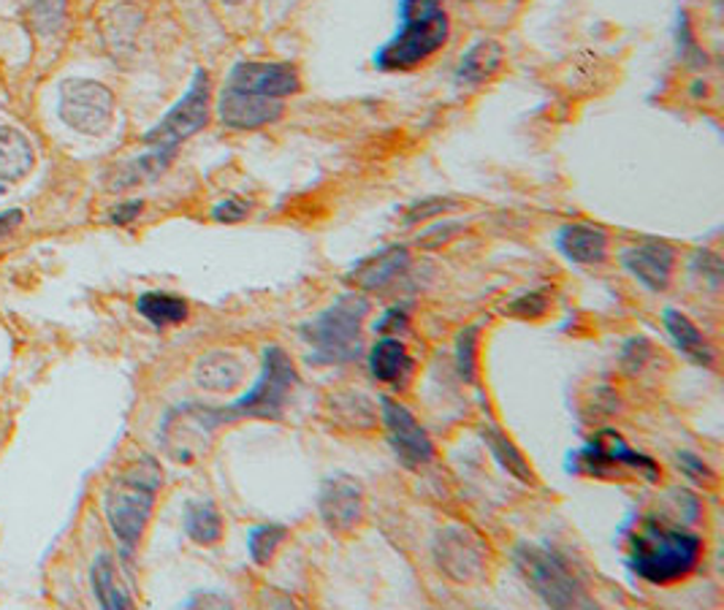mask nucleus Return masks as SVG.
<instances>
[{
  "label": "nucleus",
  "instance_id": "14",
  "mask_svg": "<svg viewBox=\"0 0 724 610\" xmlns=\"http://www.w3.org/2000/svg\"><path fill=\"white\" fill-rule=\"evenodd\" d=\"M285 115V101L263 98L233 87H220L218 119L229 130H255L274 125Z\"/></svg>",
  "mask_w": 724,
  "mask_h": 610
},
{
  "label": "nucleus",
  "instance_id": "26",
  "mask_svg": "<svg viewBox=\"0 0 724 610\" xmlns=\"http://www.w3.org/2000/svg\"><path fill=\"white\" fill-rule=\"evenodd\" d=\"M90 578H93V589L95 597L104 608L109 610H123V608H134V600L130 595H125L115 581V567H112V559L106 554H101L98 559L93 561V570H90Z\"/></svg>",
  "mask_w": 724,
  "mask_h": 610
},
{
  "label": "nucleus",
  "instance_id": "1",
  "mask_svg": "<svg viewBox=\"0 0 724 610\" xmlns=\"http://www.w3.org/2000/svg\"><path fill=\"white\" fill-rule=\"evenodd\" d=\"M298 372L291 356L280 345H269L261 358V375L244 397L225 407L179 404L169 410L160 427V442L177 462H193L209 448V440L220 427L239 421H277L283 418L285 402L296 388Z\"/></svg>",
  "mask_w": 724,
  "mask_h": 610
},
{
  "label": "nucleus",
  "instance_id": "15",
  "mask_svg": "<svg viewBox=\"0 0 724 610\" xmlns=\"http://www.w3.org/2000/svg\"><path fill=\"white\" fill-rule=\"evenodd\" d=\"M621 266L649 291H665L675 269V250L660 239H649L621 253Z\"/></svg>",
  "mask_w": 724,
  "mask_h": 610
},
{
  "label": "nucleus",
  "instance_id": "5",
  "mask_svg": "<svg viewBox=\"0 0 724 610\" xmlns=\"http://www.w3.org/2000/svg\"><path fill=\"white\" fill-rule=\"evenodd\" d=\"M369 302L358 293L334 298L323 313L298 326V337L309 348L313 364H350L361 353V323Z\"/></svg>",
  "mask_w": 724,
  "mask_h": 610
},
{
  "label": "nucleus",
  "instance_id": "13",
  "mask_svg": "<svg viewBox=\"0 0 724 610\" xmlns=\"http://www.w3.org/2000/svg\"><path fill=\"white\" fill-rule=\"evenodd\" d=\"M318 513L334 535H350L364 518V488L356 477L332 475L318 488Z\"/></svg>",
  "mask_w": 724,
  "mask_h": 610
},
{
  "label": "nucleus",
  "instance_id": "30",
  "mask_svg": "<svg viewBox=\"0 0 724 610\" xmlns=\"http://www.w3.org/2000/svg\"><path fill=\"white\" fill-rule=\"evenodd\" d=\"M548 307H550V298L546 291H529L524 293V296L513 298V302L505 307V313L522 320H537L548 313Z\"/></svg>",
  "mask_w": 724,
  "mask_h": 610
},
{
  "label": "nucleus",
  "instance_id": "11",
  "mask_svg": "<svg viewBox=\"0 0 724 610\" xmlns=\"http://www.w3.org/2000/svg\"><path fill=\"white\" fill-rule=\"evenodd\" d=\"M380 418L399 464L407 466V470H418V466L432 462V440H429L427 429L416 421V416L405 404H399L391 397H380Z\"/></svg>",
  "mask_w": 724,
  "mask_h": 610
},
{
  "label": "nucleus",
  "instance_id": "6",
  "mask_svg": "<svg viewBox=\"0 0 724 610\" xmlns=\"http://www.w3.org/2000/svg\"><path fill=\"white\" fill-rule=\"evenodd\" d=\"M513 561L522 578L546 602L548 608H584L589 606L584 586H580L576 570L556 548L537 546V543H522L513 551Z\"/></svg>",
  "mask_w": 724,
  "mask_h": 610
},
{
  "label": "nucleus",
  "instance_id": "17",
  "mask_svg": "<svg viewBox=\"0 0 724 610\" xmlns=\"http://www.w3.org/2000/svg\"><path fill=\"white\" fill-rule=\"evenodd\" d=\"M556 248L578 266H595L608 259V233L591 223H567L556 233Z\"/></svg>",
  "mask_w": 724,
  "mask_h": 610
},
{
  "label": "nucleus",
  "instance_id": "37",
  "mask_svg": "<svg viewBox=\"0 0 724 610\" xmlns=\"http://www.w3.org/2000/svg\"><path fill=\"white\" fill-rule=\"evenodd\" d=\"M141 209H145V203L141 201H123L115 212H112V223H117V225L134 223V220L141 214Z\"/></svg>",
  "mask_w": 724,
  "mask_h": 610
},
{
  "label": "nucleus",
  "instance_id": "27",
  "mask_svg": "<svg viewBox=\"0 0 724 610\" xmlns=\"http://www.w3.org/2000/svg\"><path fill=\"white\" fill-rule=\"evenodd\" d=\"M285 537H288V526L285 524H255L253 529L248 532V554L250 559H253V565L266 567L269 561L274 559V554H277V548L285 543Z\"/></svg>",
  "mask_w": 724,
  "mask_h": 610
},
{
  "label": "nucleus",
  "instance_id": "20",
  "mask_svg": "<svg viewBox=\"0 0 724 610\" xmlns=\"http://www.w3.org/2000/svg\"><path fill=\"white\" fill-rule=\"evenodd\" d=\"M502 46L494 39H481L459 57L453 82L459 87H481L502 69Z\"/></svg>",
  "mask_w": 724,
  "mask_h": 610
},
{
  "label": "nucleus",
  "instance_id": "2",
  "mask_svg": "<svg viewBox=\"0 0 724 610\" xmlns=\"http://www.w3.org/2000/svg\"><path fill=\"white\" fill-rule=\"evenodd\" d=\"M703 556V537L686 526L649 516L630 537L627 567L651 586H670L690 578Z\"/></svg>",
  "mask_w": 724,
  "mask_h": 610
},
{
  "label": "nucleus",
  "instance_id": "22",
  "mask_svg": "<svg viewBox=\"0 0 724 610\" xmlns=\"http://www.w3.org/2000/svg\"><path fill=\"white\" fill-rule=\"evenodd\" d=\"M33 164L35 155L28 136L11 125H0V179L17 182V179L30 175Z\"/></svg>",
  "mask_w": 724,
  "mask_h": 610
},
{
  "label": "nucleus",
  "instance_id": "36",
  "mask_svg": "<svg viewBox=\"0 0 724 610\" xmlns=\"http://www.w3.org/2000/svg\"><path fill=\"white\" fill-rule=\"evenodd\" d=\"M407 323H410V313H407L405 307H391V309H386L382 318L375 323V332L394 337V332H402Z\"/></svg>",
  "mask_w": 724,
  "mask_h": 610
},
{
  "label": "nucleus",
  "instance_id": "12",
  "mask_svg": "<svg viewBox=\"0 0 724 610\" xmlns=\"http://www.w3.org/2000/svg\"><path fill=\"white\" fill-rule=\"evenodd\" d=\"M225 87L242 93L263 95V98L285 101L302 90V76L291 63H269V60H242L229 71Z\"/></svg>",
  "mask_w": 724,
  "mask_h": 610
},
{
  "label": "nucleus",
  "instance_id": "33",
  "mask_svg": "<svg viewBox=\"0 0 724 610\" xmlns=\"http://www.w3.org/2000/svg\"><path fill=\"white\" fill-rule=\"evenodd\" d=\"M675 464H679V470L684 472V477H690V481L705 483V486H711V483H714V477H716L714 470H711V466L705 464L700 456H695L692 451L675 453Z\"/></svg>",
  "mask_w": 724,
  "mask_h": 610
},
{
  "label": "nucleus",
  "instance_id": "7",
  "mask_svg": "<svg viewBox=\"0 0 724 610\" xmlns=\"http://www.w3.org/2000/svg\"><path fill=\"white\" fill-rule=\"evenodd\" d=\"M567 472L576 475L600 477V481H616V477L627 475V472H638L646 481H660V464L646 453L636 451L625 442V437L613 429H602L591 440H586L578 451L567 459Z\"/></svg>",
  "mask_w": 724,
  "mask_h": 610
},
{
  "label": "nucleus",
  "instance_id": "29",
  "mask_svg": "<svg viewBox=\"0 0 724 610\" xmlns=\"http://www.w3.org/2000/svg\"><path fill=\"white\" fill-rule=\"evenodd\" d=\"M478 337H481V326H478V323L462 328L457 337V369H459V378H462L464 382H475Z\"/></svg>",
  "mask_w": 724,
  "mask_h": 610
},
{
  "label": "nucleus",
  "instance_id": "34",
  "mask_svg": "<svg viewBox=\"0 0 724 610\" xmlns=\"http://www.w3.org/2000/svg\"><path fill=\"white\" fill-rule=\"evenodd\" d=\"M462 231H464L462 223H453V220H442V223H437L429 231H423L421 236H418V244H421V248H440V244L451 242V239L457 236V233H462Z\"/></svg>",
  "mask_w": 724,
  "mask_h": 610
},
{
  "label": "nucleus",
  "instance_id": "18",
  "mask_svg": "<svg viewBox=\"0 0 724 610\" xmlns=\"http://www.w3.org/2000/svg\"><path fill=\"white\" fill-rule=\"evenodd\" d=\"M412 369H416V364H412L405 345L399 343V337L382 334L373 345V350H369V372H373L377 382L402 388L407 386V380L412 378Z\"/></svg>",
  "mask_w": 724,
  "mask_h": 610
},
{
  "label": "nucleus",
  "instance_id": "23",
  "mask_svg": "<svg viewBox=\"0 0 724 610\" xmlns=\"http://www.w3.org/2000/svg\"><path fill=\"white\" fill-rule=\"evenodd\" d=\"M185 535L199 546H214L223 537V516L212 499H190L182 513Z\"/></svg>",
  "mask_w": 724,
  "mask_h": 610
},
{
  "label": "nucleus",
  "instance_id": "4",
  "mask_svg": "<svg viewBox=\"0 0 724 610\" xmlns=\"http://www.w3.org/2000/svg\"><path fill=\"white\" fill-rule=\"evenodd\" d=\"M397 33L375 52V69L412 71L445 46L448 22L442 0H399Z\"/></svg>",
  "mask_w": 724,
  "mask_h": 610
},
{
  "label": "nucleus",
  "instance_id": "19",
  "mask_svg": "<svg viewBox=\"0 0 724 610\" xmlns=\"http://www.w3.org/2000/svg\"><path fill=\"white\" fill-rule=\"evenodd\" d=\"M662 323H665L668 337L673 339V345L679 348L681 356H686L692 364H697V367L703 369L714 367L716 353L711 348L709 339L700 334V328L692 323V318H686L681 309L668 307L665 313H662Z\"/></svg>",
  "mask_w": 724,
  "mask_h": 610
},
{
  "label": "nucleus",
  "instance_id": "3",
  "mask_svg": "<svg viewBox=\"0 0 724 610\" xmlns=\"http://www.w3.org/2000/svg\"><path fill=\"white\" fill-rule=\"evenodd\" d=\"M160 486H164V470L153 456H139L112 477L104 494V511L125 551L139 546Z\"/></svg>",
  "mask_w": 724,
  "mask_h": 610
},
{
  "label": "nucleus",
  "instance_id": "39",
  "mask_svg": "<svg viewBox=\"0 0 724 610\" xmlns=\"http://www.w3.org/2000/svg\"><path fill=\"white\" fill-rule=\"evenodd\" d=\"M22 220H25V214H22L20 209H9V212L0 214V236H9V233L14 231Z\"/></svg>",
  "mask_w": 724,
  "mask_h": 610
},
{
  "label": "nucleus",
  "instance_id": "28",
  "mask_svg": "<svg viewBox=\"0 0 724 610\" xmlns=\"http://www.w3.org/2000/svg\"><path fill=\"white\" fill-rule=\"evenodd\" d=\"M69 14V0H25L28 28L35 35H52L63 28Z\"/></svg>",
  "mask_w": 724,
  "mask_h": 610
},
{
  "label": "nucleus",
  "instance_id": "21",
  "mask_svg": "<svg viewBox=\"0 0 724 610\" xmlns=\"http://www.w3.org/2000/svg\"><path fill=\"white\" fill-rule=\"evenodd\" d=\"M193 378L199 388H207V391H214V393H223V391H231V388H237L239 382H242L244 364H242V358L233 356V353H229V350H214V353H207V356H201L199 361H196Z\"/></svg>",
  "mask_w": 724,
  "mask_h": 610
},
{
  "label": "nucleus",
  "instance_id": "9",
  "mask_svg": "<svg viewBox=\"0 0 724 610\" xmlns=\"http://www.w3.org/2000/svg\"><path fill=\"white\" fill-rule=\"evenodd\" d=\"M434 565L457 583L481 581L489 567V548L478 532L462 524H448L434 537Z\"/></svg>",
  "mask_w": 724,
  "mask_h": 610
},
{
  "label": "nucleus",
  "instance_id": "31",
  "mask_svg": "<svg viewBox=\"0 0 724 610\" xmlns=\"http://www.w3.org/2000/svg\"><path fill=\"white\" fill-rule=\"evenodd\" d=\"M451 209H457V201L437 199V196H432V199H421L407 209L405 223L412 225V223H423V220L429 218H442V214L451 212Z\"/></svg>",
  "mask_w": 724,
  "mask_h": 610
},
{
  "label": "nucleus",
  "instance_id": "8",
  "mask_svg": "<svg viewBox=\"0 0 724 610\" xmlns=\"http://www.w3.org/2000/svg\"><path fill=\"white\" fill-rule=\"evenodd\" d=\"M212 109V82L203 69H196L188 93L166 112V117L145 134V145L160 152L177 155V147L207 128Z\"/></svg>",
  "mask_w": 724,
  "mask_h": 610
},
{
  "label": "nucleus",
  "instance_id": "10",
  "mask_svg": "<svg viewBox=\"0 0 724 610\" xmlns=\"http://www.w3.org/2000/svg\"><path fill=\"white\" fill-rule=\"evenodd\" d=\"M60 117L69 128L101 136L115 119V95L93 80H65L60 87Z\"/></svg>",
  "mask_w": 724,
  "mask_h": 610
},
{
  "label": "nucleus",
  "instance_id": "24",
  "mask_svg": "<svg viewBox=\"0 0 724 610\" xmlns=\"http://www.w3.org/2000/svg\"><path fill=\"white\" fill-rule=\"evenodd\" d=\"M481 437H483V442H486L489 451H492L494 462L500 464L507 475L516 477V481H522V483H535V472H532L529 462H526L524 453L518 451L516 442L502 432V429L486 423V427H481Z\"/></svg>",
  "mask_w": 724,
  "mask_h": 610
},
{
  "label": "nucleus",
  "instance_id": "25",
  "mask_svg": "<svg viewBox=\"0 0 724 610\" xmlns=\"http://www.w3.org/2000/svg\"><path fill=\"white\" fill-rule=\"evenodd\" d=\"M136 309H139L141 318H147L155 328H169L179 326V323L188 320V302L179 296H171V293H145L136 302Z\"/></svg>",
  "mask_w": 724,
  "mask_h": 610
},
{
  "label": "nucleus",
  "instance_id": "32",
  "mask_svg": "<svg viewBox=\"0 0 724 610\" xmlns=\"http://www.w3.org/2000/svg\"><path fill=\"white\" fill-rule=\"evenodd\" d=\"M692 272H695L697 277H703L711 288H720L722 285V259L716 253H711V250H697V253L692 255Z\"/></svg>",
  "mask_w": 724,
  "mask_h": 610
},
{
  "label": "nucleus",
  "instance_id": "35",
  "mask_svg": "<svg viewBox=\"0 0 724 610\" xmlns=\"http://www.w3.org/2000/svg\"><path fill=\"white\" fill-rule=\"evenodd\" d=\"M248 214H250V203L244 199H237V196L220 201L218 207L212 209V220H218V223H242Z\"/></svg>",
  "mask_w": 724,
  "mask_h": 610
},
{
  "label": "nucleus",
  "instance_id": "16",
  "mask_svg": "<svg viewBox=\"0 0 724 610\" xmlns=\"http://www.w3.org/2000/svg\"><path fill=\"white\" fill-rule=\"evenodd\" d=\"M407 269H410V250L394 244V248L380 250L373 259L356 263V266L350 269L348 280L356 288L382 291L397 283V280H402Z\"/></svg>",
  "mask_w": 724,
  "mask_h": 610
},
{
  "label": "nucleus",
  "instance_id": "38",
  "mask_svg": "<svg viewBox=\"0 0 724 610\" xmlns=\"http://www.w3.org/2000/svg\"><path fill=\"white\" fill-rule=\"evenodd\" d=\"M185 606L188 608H196V606H212V608H229V600H225V597H220V595H203V591H199V595H193L190 597L188 602H185Z\"/></svg>",
  "mask_w": 724,
  "mask_h": 610
}]
</instances>
